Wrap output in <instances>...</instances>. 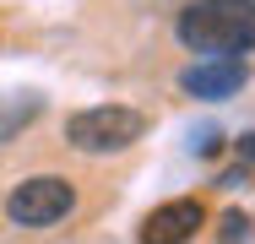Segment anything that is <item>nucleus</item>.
Instances as JSON below:
<instances>
[{
  "instance_id": "1",
  "label": "nucleus",
  "mask_w": 255,
  "mask_h": 244,
  "mask_svg": "<svg viewBox=\"0 0 255 244\" xmlns=\"http://www.w3.org/2000/svg\"><path fill=\"white\" fill-rule=\"evenodd\" d=\"M174 38L201 60H245L255 49V0H185Z\"/></svg>"
},
{
  "instance_id": "2",
  "label": "nucleus",
  "mask_w": 255,
  "mask_h": 244,
  "mask_svg": "<svg viewBox=\"0 0 255 244\" xmlns=\"http://www.w3.org/2000/svg\"><path fill=\"white\" fill-rule=\"evenodd\" d=\"M147 136V114L130 109V103H98V109H82L65 120V146L87 152V157H109V152H125L130 141Z\"/></svg>"
},
{
  "instance_id": "3",
  "label": "nucleus",
  "mask_w": 255,
  "mask_h": 244,
  "mask_svg": "<svg viewBox=\"0 0 255 244\" xmlns=\"http://www.w3.org/2000/svg\"><path fill=\"white\" fill-rule=\"evenodd\" d=\"M71 206H76V185L65 174H27L5 195V217L16 228H54L71 217Z\"/></svg>"
},
{
  "instance_id": "4",
  "label": "nucleus",
  "mask_w": 255,
  "mask_h": 244,
  "mask_svg": "<svg viewBox=\"0 0 255 244\" xmlns=\"http://www.w3.org/2000/svg\"><path fill=\"white\" fill-rule=\"evenodd\" d=\"M206 223V206L196 195H179V201H163L157 212H147V223H141V244H185L196 239Z\"/></svg>"
},
{
  "instance_id": "5",
  "label": "nucleus",
  "mask_w": 255,
  "mask_h": 244,
  "mask_svg": "<svg viewBox=\"0 0 255 244\" xmlns=\"http://www.w3.org/2000/svg\"><path fill=\"white\" fill-rule=\"evenodd\" d=\"M245 82H250V65H245V60H196V65L179 76V87L190 98H201V103L245 93Z\"/></svg>"
},
{
  "instance_id": "6",
  "label": "nucleus",
  "mask_w": 255,
  "mask_h": 244,
  "mask_svg": "<svg viewBox=\"0 0 255 244\" xmlns=\"http://www.w3.org/2000/svg\"><path fill=\"white\" fill-rule=\"evenodd\" d=\"M38 114H44V98H38V93H11V98H0V141H16Z\"/></svg>"
},
{
  "instance_id": "7",
  "label": "nucleus",
  "mask_w": 255,
  "mask_h": 244,
  "mask_svg": "<svg viewBox=\"0 0 255 244\" xmlns=\"http://www.w3.org/2000/svg\"><path fill=\"white\" fill-rule=\"evenodd\" d=\"M217 234H223V244H245L250 239V217L245 212H223V228Z\"/></svg>"
},
{
  "instance_id": "8",
  "label": "nucleus",
  "mask_w": 255,
  "mask_h": 244,
  "mask_svg": "<svg viewBox=\"0 0 255 244\" xmlns=\"http://www.w3.org/2000/svg\"><path fill=\"white\" fill-rule=\"evenodd\" d=\"M239 163H255V130H250V136H239Z\"/></svg>"
}]
</instances>
